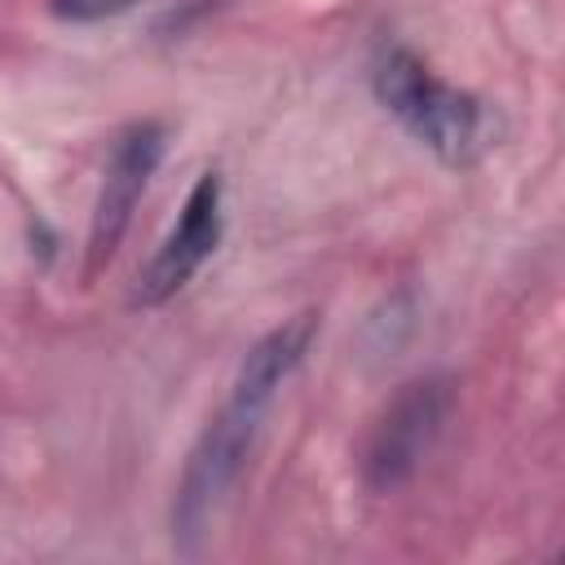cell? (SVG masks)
<instances>
[{
    "label": "cell",
    "instance_id": "1",
    "mask_svg": "<svg viewBox=\"0 0 565 565\" xmlns=\"http://www.w3.org/2000/svg\"><path fill=\"white\" fill-rule=\"evenodd\" d=\"M313 331H318V318L296 313L282 327L265 331L247 349V358H243V366L230 384V397L221 402V411L199 433V441L185 459V472L177 481V494H172V543H177V552H185V556L199 552V539L207 534V521H212L216 503L238 481V472H243V463L256 446L260 419H265L278 384L300 366V358L309 353Z\"/></svg>",
    "mask_w": 565,
    "mask_h": 565
},
{
    "label": "cell",
    "instance_id": "2",
    "mask_svg": "<svg viewBox=\"0 0 565 565\" xmlns=\"http://www.w3.org/2000/svg\"><path fill=\"white\" fill-rule=\"evenodd\" d=\"M375 102L441 163H472L490 141V110L472 93L433 75V66L402 49L384 44L371 62Z\"/></svg>",
    "mask_w": 565,
    "mask_h": 565
},
{
    "label": "cell",
    "instance_id": "3",
    "mask_svg": "<svg viewBox=\"0 0 565 565\" xmlns=\"http://www.w3.org/2000/svg\"><path fill=\"white\" fill-rule=\"evenodd\" d=\"M455 406V388L446 375H415L406 380L384 411L375 415L366 441H362V486L371 494H393L402 490L424 459L433 455L446 419Z\"/></svg>",
    "mask_w": 565,
    "mask_h": 565
},
{
    "label": "cell",
    "instance_id": "4",
    "mask_svg": "<svg viewBox=\"0 0 565 565\" xmlns=\"http://www.w3.org/2000/svg\"><path fill=\"white\" fill-rule=\"evenodd\" d=\"M221 234H225L221 177H216V172H203V177L194 181V190L185 194L177 225L168 230V238L159 243V252L150 256V265L137 274L132 305L154 309V305L172 300V296L203 269V260L221 247Z\"/></svg>",
    "mask_w": 565,
    "mask_h": 565
},
{
    "label": "cell",
    "instance_id": "5",
    "mask_svg": "<svg viewBox=\"0 0 565 565\" xmlns=\"http://www.w3.org/2000/svg\"><path fill=\"white\" fill-rule=\"evenodd\" d=\"M163 146H168V132L163 124L154 119H141L132 128L119 132L115 150H110V163H106V181H102V194H97V207H93V225H88V278L115 256L159 159H163Z\"/></svg>",
    "mask_w": 565,
    "mask_h": 565
},
{
    "label": "cell",
    "instance_id": "6",
    "mask_svg": "<svg viewBox=\"0 0 565 565\" xmlns=\"http://www.w3.org/2000/svg\"><path fill=\"white\" fill-rule=\"evenodd\" d=\"M137 0H49L53 18L62 22H106V18H119L128 13Z\"/></svg>",
    "mask_w": 565,
    "mask_h": 565
}]
</instances>
